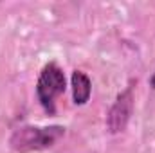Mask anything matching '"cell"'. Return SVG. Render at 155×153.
I'll use <instances>...</instances> for the list:
<instances>
[{
  "instance_id": "6da1fadb",
  "label": "cell",
  "mask_w": 155,
  "mask_h": 153,
  "mask_svg": "<svg viewBox=\"0 0 155 153\" xmlns=\"http://www.w3.org/2000/svg\"><path fill=\"white\" fill-rule=\"evenodd\" d=\"M65 135V128L52 126H20L9 137V146L16 153H33L52 148Z\"/></svg>"
},
{
  "instance_id": "7a4b0ae2",
  "label": "cell",
  "mask_w": 155,
  "mask_h": 153,
  "mask_svg": "<svg viewBox=\"0 0 155 153\" xmlns=\"http://www.w3.org/2000/svg\"><path fill=\"white\" fill-rule=\"evenodd\" d=\"M67 88V79L61 70V67L54 61L47 63L38 76L36 81V97H38L40 105L45 108V112L51 115L56 114V99L65 92Z\"/></svg>"
},
{
  "instance_id": "3957f363",
  "label": "cell",
  "mask_w": 155,
  "mask_h": 153,
  "mask_svg": "<svg viewBox=\"0 0 155 153\" xmlns=\"http://www.w3.org/2000/svg\"><path fill=\"white\" fill-rule=\"evenodd\" d=\"M134 112V86H126L116 97L114 105L107 114V128L110 133H121Z\"/></svg>"
},
{
  "instance_id": "277c9868",
  "label": "cell",
  "mask_w": 155,
  "mask_h": 153,
  "mask_svg": "<svg viewBox=\"0 0 155 153\" xmlns=\"http://www.w3.org/2000/svg\"><path fill=\"white\" fill-rule=\"evenodd\" d=\"M71 86H72V99H74V105H78V106L87 105L88 99H90V94H92L90 77L87 76L83 70H74V72H72V77H71Z\"/></svg>"
},
{
  "instance_id": "5b68a950",
  "label": "cell",
  "mask_w": 155,
  "mask_h": 153,
  "mask_svg": "<svg viewBox=\"0 0 155 153\" xmlns=\"http://www.w3.org/2000/svg\"><path fill=\"white\" fill-rule=\"evenodd\" d=\"M150 85H152V88H155V72H153V76H152V79H150Z\"/></svg>"
}]
</instances>
